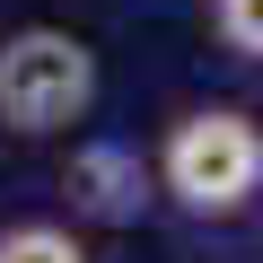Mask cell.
Listing matches in <instances>:
<instances>
[{"label":"cell","mask_w":263,"mask_h":263,"mask_svg":"<svg viewBox=\"0 0 263 263\" xmlns=\"http://www.w3.org/2000/svg\"><path fill=\"white\" fill-rule=\"evenodd\" d=\"M97 97V53L62 27H18L0 44V114L18 132H62Z\"/></svg>","instance_id":"6da1fadb"},{"label":"cell","mask_w":263,"mask_h":263,"mask_svg":"<svg viewBox=\"0 0 263 263\" xmlns=\"http://www.w3.org/2000/svg\"><path fill=\"white\" fill-rule=\"evenodd\" d=\"M167 184L176 202L193 211H237L254 184H263V132L237 114V105H202L167 132Z\"/></svg>","instance_id":"7a4b0ae2"},{"label":"cell","mask_w":263,"mask_h":263,"mask_svg":"<svg viewBox=\"0 0 263 263\" xmlns=\"http://www.w3.org/2000/svg\"><path fill=\"white\" fill-rule=\"evenodd\" d=\"M0 263H88V254L62 228H9V237H0Z\"/></svg>","instance_id":"3957f363"},{"label":"cell","mask_w":263,"mask_h":263,"mask_svg":"<svg viewBox=\"0 0 263 263\" xmlns=\"http://www.w3.org/2000/svg\"><path fill=\"white\" fill-rule=\"evenodd\" d=\"M219 35L237 53H263V0H219Z\"/></svg>","instance_id":"277c9868"}]
</instances>
